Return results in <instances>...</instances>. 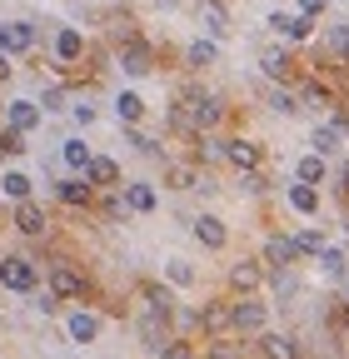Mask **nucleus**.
<instances>
[{
	"instance_id": "nucleus-27",
	"label": "nucleus",
	"mask_w": 349,
	"mask_h": 359,
	"mask_svg": "<svg viewBox=\"0 0 349 359\" xmlns=\"http://www.w3.org/2000/svg\"><path fill=\"white\" fill-rule=\"evenodd\" d=\"M145 304H150V314H165V320L174 314V299H170L160 285H145Z\"/></svg>"
},
{
	"instance_id": "nucleus-11",
	"label": "nucleus",
	"mask_w": 349,
	"mask_h": 359,
	"mask_svg": "<svg viewBox=\"0 0 349 359\" xmlns=\"http://www.w3.org/2000/svg\"><path fill=\"white\" fill-rule=\"evenodd\" d=\"M15 230L20 235H46V210H40V205H15Z\"/></svg>"
},
{
	"instance_id": "nucleus-21",
	"label": "nucleus",
	"mask_w": 349,
	"mask_h": 359,
	"mask_svg": "<svg viewBox=\"0 0 349 359\" xmlns=\"http://www.w3.org/2000/svg\"><path fill=\"white\" fill-rule=\"evenodd\" d=\"M125 205H130V210H140V215H150V210H155V190L140 180V185H130V190H125Z\"/></svg>"
},
{
	"instance_id": "nucleus-24",
	"label": "nucleus",
	"mask_w": 349,
	"mask_h": 359,
	"mask_svg": "<svg viewBox=\"0 0 349 359\" xmlns=\"http://www.w3.org/2000/svg\"><path fill=\"white\" fill-rule=\"evenodd\" d=\"M60 200L65 205H90V180H60Z\"/></svg>"
},
{
	"instance_id": "nucleus-38",
	"label": "nucleus",
	"mask_w": 349,
	"mask_h": 359,
	"mask_svg": "<svg viewBox=\"0 0 349 359\" xmlns=\"http://www.w3.org/2000/svg\"><path fill=\"white\" fill-rule=\"evenodd\" d=\"M35 309H40V314H55V309H60V294H55V290H46V294H35Z\"/></svg>"
},
{
	"instance_id": "nucleus-5",
	"label": "nucleus",
	"mask_w": 349,
	"mask_h": 359,
	"mask_svg": "<svg viewBox=\"0 0 349 359\" xmlns=\"http://www.w3.org/2000/svg\"><path fill=\"white\" fill-rule=\"evenodd\" d=\"M65 334H70L75 344H90V339L100 334V320H95V314H85V309H70V314H65Z\"/></svg>"
},
{
	"instance_id": "nucleus-43",
	"label": "nucleus",
	"mask_w": 349,
	"mask_h": 359,
	"mask_svg": "<svg viewBox=\"0 0 349 359\" xmlns=\"http://www.w3.org/2000/svg\"><path fill=\"white\" fill-rule=\"evenodd\" d=\"M46 110H65V90H46Z\"/></svg>"
},
{
	"instance_id": "nucleus-10",
	"label": "nucleus",
	"mask_w": 349,
	"mask_h": 359,
	"mask_svg": "<svg viewBox=\"0 0 349 359\" xmlns=\"http://www.w3.org/2000/svg\"><path fill=\"white\" fill-rule=\"evenodd\" d=\"M120 70H125V75H145V70H150V45L130 40L125 50H120Z\"/></svg>"
},
{
	"instance_id": "nucleus-18",
	"label": "nucleus",
	"mask_w": 349,
	"mask_h": 359,
	"mask_svg": "<svg viewBox=\"0 0 349 359\" xmlns=\"http://www.w3.org/2000/svg\"><path fill=\"white\" fill-rule=\"evenodd\" d=\"M259 280H265V269H259L254 259H245V264H235V269H230V285H235V290H254Z\"/></svg>"
},
{
	"instance_id": "nucleus-14",
	"label": "nucleus",
	"mask_w": 349,
	"mask_h": 359,
	"mask_svg": "<svg viewBox=\"0 0 349 359\" xmlns=\"http://www.w3.org/2000/svg\"><path fill=\"white\" fill-rule=\"evenodd\" d=\"M200 20H205V30H210L214 40H220V35L230 30V11L220 6V0H205V6H200Z\"/></svg>"
},
{
	"instance_id": "nucleus-39",
	"label": "nucleus",
	"mask_w": 349,
	"mask_h": 359,
	"mask_svg": "<svg viewBox=\"0 0 349 359\" xmlns=\"http://www.w3.org/2000/svg\"><path fill=\"white\" fill-rule=\"evenodd\" d=\"M275 294H294V275H289V269H275Z\"/></svg>"
},
{
	"instance_id": "nucleus-46",
	"label": "nucleus",
	"mask_w": 349,
	"mask_h": 359,
	"mask_svg": "<svg viewBox=\"0 0 349 359\" xmlns=\"http://www.w3.org/2000/svg\"><path fill=\"white\" fill-rule=\"evenodd\" d=\"M210 359H240V354H235L230 344H214V354H210Z\"/></svg>"
},
{
	"instance_id": "nucleus-37",
	"label": "nucleus",
	"mask_w": 349,
	"mask_h": 359,
	"mask_svg": "<svg viewBox=\"0 0 349 359\" xmlns=\"http://www.w3.org/2000/svg\"><path fill=\"white\" fill-rule=\"evenodd\" d=\"M320 264H324V275H344V255H339V250H324Z\"/></svg>"
},
{
	"instance_id": "nucleus-8",
	"label": "nucleus",
	"mask_w": 349,
	"mask_h": 359,
	"mask_svg": "<svg viewBox=\"0 0 349 359\" xmlns=\"http://www.w3.org/2000/svg\"><path fill=\"white\" fill-rule=\"evenodd\" d=\"M195 235H200L205 250H225V240H230V235H225V219H214V215H200V219H195Z\"/></svg>"
},
{
	"instance_id": "nucleus-20",
	"label": "nucleus",
	"mask_w": 349,
	"mask_h": 359,
	"mask_svg": "<svg viewBox=\"0 0 349 359\" xmlns=\"http://www.w3.org/2000/svg\"><path fill=\"white\" fill-rule=\"evenodd\" d=\"M339 145H344V135H339L334 125H320V130H315V155H320V160H324V155H334Z\"/></svg>"
},
{
	"instance_id": "nucleus-47",
	"label": "nucleus",
	"mask_w": 349,
	"mask_h": 359,
	"mask_svg": "<svg viewBox=\"0 0 349 359\" xmlns=\"http://www.w3.org/2000/svg\"><path fill=\"white\" fill-rule=\"evenodd\" d=\"M339 190H349V160L339 165Z\"/></svg>"
},
{
	"instance_id": "nucleus-3",
	"label": "nucleus",
	"mask_w": 349,
	"mask_h": 359,
	"mask_svg": "<svg viewBox=\"0 0 349 359\" xmlns=\"http://www.w3.org/2000/svg\"><path fill=\"white\" fill-rule=\"evenodd\" d=\"M50 290H55L60 299H80V294H85V275H80L75 264H55V269H50Z\"/></svg>"
},
{
	"instance_id": "nucleus-7",
	"label": "nucleus",
	"mask_w": 349,
	"mask_h": 359,
	"mask_svg": "<svg viewBox=\"0 0 349 359\" xmlns=\"http://www.w3.org/2000/svg\"><path fill=\"white\" fill-rule=\"evenodd\" d=\"M140 339H145V349H155V354H165L174 339L165 334V314H145L140 320Z\"/></svg>"
},
{
	"instance_id": "nucleus-1",
	"label": "nucleus",
	"mask_w": 349,
	"mask_h": 359,
	"mask_svg": "<svg viewBox=\"0 0 349 359\" xmlns=\"http://www.w3.org/2000/svg\"><path fill=\"white\" fill-rule=\"evenodd\" d=\"M35 280H40V269H35L25 255H6V259H0V285H6V290L35 294Z\"/></svg>"
},
{
	"instance_id": "nucleus-26",
	"label": "nucleus",
	"mask_w": 349,
	"mask_h": 359,
	"mask_svg": "<svg viewBox=\"0 0 349 359\" xmlns=\"http://www.w3.org/2000/svg\"><path fill=\"white\" fill-rule=\"evenodd\" d=\"M0 190H6L11 200H20V205H25V200H30V175H20V170H11L6 180H0Z\"/></svg>"
},
{
	"instance_id": "nucleus-40",
	"label": "nucleus",
	"mask_w": 349,
	"mask_h": 359,
	"mask_svg": "<svg viewBox=\"0 0 349 359\" xmlns=\"http://www.w3.org/2000/svg\"><path fill=\"white\" fill-rule=\"evenodd\" d=\"M160 359H195V354H190V344H185V339H174V344H170Z\"/></svg>"
},
{
	"instance_id": "nucleus-41",
	"label": "nucleus",
	"mask_w": 349,
	"mask_h": 359,
	"mask_svg": "<svg viewBox=\"0 0 349 359\" xmlns=\"http://www.w3.org/2000/svg\"><path fill=\"white\" fill-rule=\"evenodd\" d=\"M0 145H6V155H20L25 145H20V135L15 130H6V135H0Z\"/></svg>"
},
{
	"instance_id": "nucleus-17",
	"label": "nucleus",
	"mask_w": 349,
	"mask_h": 359,
	"mask_svg": "<svg viewBox=\"0 0 349 359\" xmlns=\"http://www.w3.org/2000/svg\"><path fill=\"white\" fill-rule=\"evenodd\" d=\"M115 115H120L125 125H135V120L145 115V100L135 95V90H120V100H115Z\"/></svg>"
},
{
	"instance_id": "nucleus-23",
	"label": "nucleus",
	"mask_w": 349,
	"mask_h": 359,
	"mask_svg": "<svg viewBox=\"0 0 349 359\" xmlns=\"http://www.w3.org/2000/svg\"><path fill=\"white\" fill-rule=\"evenodd\" d=\"M60 155H65V165H70V170H90V160H95L85 140H65V150H60Z\"/></svg>"
},
{
	"instance_id": "nucleus-13",
	"label": "nucleus",
	"mask_w": 349,
	"mask_h": 359,
	"mask_svg": "<svg viewBox=\"0 0 349 359\" xmlns=\"http://www.w3.org/2000/svg\"><path fill=\"white\" fill-rule=\"evenodd\" d=\"M35 125H40V105H35V100H11V130L25 135V130H35Z\"/></svg>"
},
{
	"instance_id": "nucleus-33",
	"label": "nucleus",
	"mask_w": 349,
	"mask_h": 359,
	"mask_svg": "<svg viewBox=\"0 0 349 359\" xmlns=\"http://www.w3.org/2000/svg\"><path fill=\"white\" fill-rule=\"evenodd\" d=\"M165 275H170V285H190V280H195V269H190L185 259H170V269H165Z\"/></svg>"
},
{
	"instance_id": "nucleus-6",
	"label": "nucleus",
	"mask_w": 349,
	"mask_h": 359,
	"mask_svg": "<svg viewBox=\"0 0 349 359\" xmlns=\"http://www.w3.org/2000/svg\"><path fill=\"white\" fill-rule=\"evenodd\" d=\"M225 160H230L235 170L254 175V165H259V145H254V140H225Z\"/></svg>"
},
{
	"instance_id": "nucleus-34",
	"label": "nucleus",
	"mask_w": 349,
	"mask_h": 359,
	"mask_svg": "<svg viewBox=\"0 0 349 359\" xmlns=\"http://www.w3.org/2000/svg\"><path fill=\"white\" fill-rule=\"evenodd\" d=\"M299 100L320 110V105H329V90H324V85H304V90H299Z\"/></svg>"
},
{
	"instance_id": "nucleus-4",
	"label": "nucleus",
	"mask_w": 349,
	"mask_h": 359,
	"mask_svg": "<svg viewBox=\"0 0 349 359\" xmlns=\"http://www.w3.org/2000/svg\"><path fill=\"white\" fill-rule=\"evenodd\" d=\"M30 45H35V25H25V20L0 25V50H6V55H25Z\"/></svg>"
},
{
	"instance_id": "nucleus-25",
	"label": "nucleus",
	"mask_w": 349,
	"mask_h": 359,
	"mask_svg": "<svg viewBox=\"0 0 349 359\" xmlns=\"http://www.w3.org/2000/svg\"><path fill=\"white\" fill-rule=\"evenodd\" d=\"M259 70H265L270 80H285L289 75V55L285 50H265V55H259Z\"/></svg>"
},
{
	"instance_id": "nucleus-45",
	"label": "nucleus",
	"mask_w": 349,
	"mask_h": 359,
	"mask_svg": "<svg viewBox=\"0 0 349 359\" xmlns=\"http://www.w3.org/2000/svg\"><path fill=\"white\" fill-rule=\"evenodd\" d=\"M289 20H294V15H285V11H275V15H270V30H280V35H285V30H289Z\"/></svg>"
},
{
	"instance_id": "nucleus-31",
	"label": "nucleus",
	"mask_w": 349,
	"mask_h": 359,
	"mask_svg": "<svg viewBox=\"0 0 349 359\" xmlns=\"http://www.w3.org/2000/svg\"><path fill=\"white\" fill-rule=\"evenodd\" d=\"M294 245H299V255H324V250H329L320 230H299V235H294Z\"/></svg>"
},
{
	"instance_id": "nucleus-19",
	"label": "nucleus",
	"mask_w": 349,
	"mask_h": 359,
	"mask_svg": "<svg viewBox=\"0 0 349 359\" xmlns=\"http://www.w3.org/2000/svg\"><path fill=\"white\" fill-rule=\"evenodd\" d=\"M289 205H294L299 215H315V210H320V190H315V185H289Z\"/></svg>"
},
{
	"instance_id": "nucleus-30",
	"label": "nucleus",
	"mask_w": 349,
	"mask_h": 359,
	"mask_svg": "<svg viewBox=\"0 0 349 359\" xmlns=\"http://www.w3.org/2000/svg\"><path fill=\"white\" fill-rule=\"evenodd\" d=\"M214 55H220V50H214V40H195L190 50H185L190 65H214Z\"/></svg>"
},
{
	"instance_id": "nucleus-28",
	"label": "nucleus",
	"mask_w": 349,
	"mask_h": 359,
	"mask_svg": "<svg viewBox=\"0 0 349 359\" xmlns=\"http://www.w3.org/2000/svg\"><path fill=\"white\" fill-rule=\"evenodd\" d=\"M200 325H205V330H210V334H214V330H225V325H230V330H235V320H230V309H225V304H210V309H205V314H200Z\"/></svg>"
},
{
	"instance_id": "nucleus-32",
	"label": "nucleus",
	"mask_w": 349,
	"mask_h": 359,
	"mask_svg": "<svg viewBox=\"0 0 349 359\" xmlns=\"http://www.w3.org/2000/svg\"><path fill=\"white\" fill-rule=\"evenodd\" d=\"M195 180H200V175H195L190 165H170V185H174V190H195Z\"/></svg>"
},
{
	"instance_id": "nucleus-42",
	"label": "nucleus",
	"mask_w": 349,
	"mask_h": 359,
	"mask_svg": "<svg viewBox=\"0 0 349 359\" xmlns=\"http://www.w3.org/2000/svg\"><path fill=\"white\" fill-rule=\"evenodd\" d=\"M70 115H75V125H90L95 120V105H70Z\"/></svg>"
},
{
	"instance_id": "nucleus-22",
	"label": "nucleus",
	"mask_w": 349,
	"mask_h": 359,
	"mask_svg": "<svg viewBox=\"0 0 349 359\" xmlns=\"http://www.w3.org/2000/svg\"><path fill=\"white\" fill-rule=\"evenodd\" d=\"M265 105H270L275 115H294V110H299V95H294V90H285V85H275Z\"/></svg>"
},
{
	"instance_id": "nucleus-36",
	"label": "nucleus",
	"mask_w": 349,
	"mask_h": 359,
	"mask_svg": "<svg viewBox=\"0 0 349 359\" xmlns=\"http://www.w3.org/2000/svg\"><path fill=\"white\" fill-rule=\"evenodd\" d=\"M329 50L334 55H349V25H334L329 30Z\"/></svg>"
},
{
	"instance_id": "nucleus-9",
	"label": "nucleus",
	"mask_w": 349,
	"mask_h": 359,
	"mask_svg": "<svg viewBox=\"0 0 349 359\" xmlns=\"http://www.w3.org/2000/svg\"><path fill=\"white\" fill-rule=\"evenodd\" d=\"M294 255H299V245H294V240H285V235H270V240H265V259H270L275 269H289V264H294Z\"/></svg>"
},
{
	"instance_id": "nucleus-15",
	"label": "nucleus",
	"mask_w": 349,
	"mask_h": 359,
	"mask_svg": "<svg viewBox=\"0 0 349 359\" xmlns=\"http://www.w3.org/2000/svg\"><path fill=\"white\" fill-rule=\"evenodd\" d=\"M85 180H90V185H115V180H120V165H115L110 155H95L90 170H85Z\"/></svg>"
},
{
	"instance_id": "nucleus-48",
	"label": "nucleus",
	"mask_w": 349,
	"mask_h": 359,
	"mask_svg": "<svg viewBox=\"0 0 349 359\" xmlns=\"http://www.w3.org/2000/svg\"><path fill=\"white\" fill-rule=\"evenodd\" d=\"M11 75V60H6V50H0V80H6Z\"/></svg>"
},
{
	"instance_id": "nucleus-12",
	"label": "nucleus",
	"mask_w": 349,
	"mask_h": 359,
	"mask_svg": "<svg viewBox=\"0 0 349 359\" xmlns=\"http://www.w3.org/2000/svg\"><path fill=\"white\" fill-rule=\"evenodd\" d=\"M259 354L265 359H299V344L289 334H259Z\"/></svg>"
},
{
	"instance_id": "nucleus-44",
	"label": "nucleus",
	"mask_w": 349,
	"mask_h": 359,
	"mask_svg": "<svg viewBox=\"0 0 349 359\" xmlns=\"http://www.w3.org/2000/svg\"><path fill=\"white\" fill-rule=\"evenodd\" d=\"M320 11H324V0H299V15H310V20H315Z\"/></svg>"
},
{
	"instance_id": "nucleus-29",
	"label": "nucleus",
	"mask_w": 349,
	"mask_h": 359,
	"mask_svg": "<svg viewBox=\"0 0 349 359\" xmlns=\"http://www.w3.org/2000/svg\"><path fill=\"white\" fill-rule=\"evenodd\" d=\"M320 180H324V160L320 155H304L299 160V185H320Z\"/></svg>"
},
{
	"instance_id": "nucleus-2",
	"label": "nucleus",
	"mask_w": 349,
	"mask_h": 359,
	"mask_svg": "<svg viewBox=\"0 0 349 359\" xmlns=\"http://www.w3.org/2000/svg\"><path fill=\"white\" fill-rule=\"evenodd\" d=\"M230 320H235V330H240V334H259V330H265V320H270V304L245 299V304H235V309H230Z\"/></svg>"
},
{
	"instance_id": "nucleus-35",
	"label": "nucleus",
	"mask_w": 349,
	"mask_h": 359,
	"mask_svg": "<svg viewBox=\"0 0 349 359\" xmlns=\"http://www.w3.org/2000/svg\"><path fill=\"white\" fill-rule=\"evenodd\" d=\"M310 30H315V20H310V15H294L285 35H289V40H310Z\"/></svg>"
},
{
	"instance_id": "nucleus-16",
	"label": "nucleus",
	"mask_w": 349,
	"mask_h": 359,
	"mask_svg": "<svg viewBox=\"0 0 349 359\" xmlns=\"http://www.w3.org/2000/svg\"><path fill=\"white\" fill-rule=\"evenodd\" d=\"M80 50H85L80 30H70V25H65V30L55 35V60H65V65H70V60H80Z\"/></svg>"
},
{
	"instance_id": "nucleus-49",
	"label": "nucleus",
	"mask_w": 349,
	"mask_h": 359,
	"mask_svg": "<svg viewBox=\"0 0 349 359\" xmlns=\"http://www.w3.org/2000/svg\"><path fill=\"white\" fill-rule=\"evenodd\" d=\"M0 155H6V145H0Z\"/></svg>"
}]
</instances>
